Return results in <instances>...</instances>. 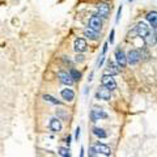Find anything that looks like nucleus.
Here are the masks:
<instances>
[{
  "label": "nucleus",
  "instance_id": "f257e3e1",
  "mask_svg": "<svg viewBox=\"0 0 157 157\" xmlns=\"http://www.w3.org/2000/svg\"><path fill=\"white\" fill-rule=\"evenodd\" d=\"M101 84H102V86L106 88V89L110 90V92L114 90L117 88V82H115L114 78H113V76H110V75H104V76H102Z\"/></svg>",
  "mask_w": 157,
  "mask_h": 157
},
{
  "label": "nucleus",
  "instance_id": "f03ea898",
  "mask_svg": "<svg viewBox=\"0 0 157 157\" xmlns=\"http://www.w3.org/2000/svg\"><path fill=\"white\" fill-rule=\"evenodd\" d=\"M140 59L141 58H140V51L139 50H130L128 52H127V55H126V60L131 66L137 64Z\"/></svg>",
  "mask_w": 157,
  "mask_h": 157
},
{
  "label": "nucleus",
  "instance_id": "7ed1b4c3",
  "mask_svg": "<svg viewBox=\"0 0 157 157\" xmlns=\"http://www.w3.org/2000/svg\"><path fill=\"white\" fill-rule=\"evenodd\" d=\"M88 28L92 29L93 32L100 33L101 28H102V21H101V18L98 17L97 14H94V16H92V17H90V20H89V24H88Z\"/></svg>",
  "mask_w": 157,
  "mask_h": 157
},
{
  "label": "nucleus",
  "instance_id": "20e7f679",
  "mask_svg": "<svg viewBox=\"0 0 157 157\" xmlns=\"http://www.w3.org/2000/svg\"><path fill=\"white\" fill-rule=\"evenodd\" d=\"M135 33L137 34V36L139 37H141V38H145L147 36H148V34L151 33V29H149V26L147 25L145 22H139L136 25V28H135Z\"/></svg>",
  "mask_w": 157,
  "mask_h": 157
},
{
  "label": "nucleus",
  "instance_id": "39448f33",
  "mask_svg": "<svg viewBox=\"0 0 157 157\" xmlns=\"http://www.w3.org/2000/svg\"><path fill=\"white\" fill-rule=\"evenodd\" d=\"M115 60H117V66L121 68H124L127 66V60H126V54L122 48H117L115 50Z\"/></svg>",
  "mask_w": 157,
  "mask_h": 157
},
{
  "label": "nucleus",
  "instance_id": "423d86ee",
  "mask_svg": "<svg viewBox=\"0 0 157 157\" xmlns=\"http://www.w3.org/2000/svg\"><path fill=\"white\" fill-rule=\"evenodd\" d=\"M106 118H107V114L101 109H93L90 111V121L92 122H97L100 119H106Z\"/></svg>",
  "mask_w": 157,
  "mask_h": 157
},
{
  "label": "nucleus",
  "instance_id": "0eeeda50",
  "mask_svg": "<svg viewBox=\"0 0 157 157\" xmlns=\"http://www.w3.org/2000/svg\"><path fill=\"white\" fill-rule=\"evenodd\" d=\"M94 148V151H96V153H101V155H104V156H110L111 155V149H110V147H107L106 144H104V143H98L93 147Z\"/></svg>",
  "mask_w": 157,
  "mask_h": 157
},
{
  "label": "nucleus",
  "instance_id": "6e6552de",
  "mask_svg": "<svg viewBox=\"0 0 157 157\" xmlns=\"http://www.w3.org/2000/svg\"><path fill=\"white\" fill-rule=\"evenodd\" d=\"M97 12H98V14H100L101 17L107 18V16H109V13H110V6L107 3H100L97 6Z\"/></svg>",
  "mask_w": 157,
  "mask_h": 157
},
{
  "label": "nucleus",
  "instance_id": "1a4fd4ad",
  "mask_svg": "<svg viewBox=\"0 0 157 157\" xmlns=\"http://www.w3.org/2000/svg\"><path fill=\"white\" fill-rule=\"evenodd\" d=\"M73 47H75L76 52H84L86 51V41L84 38H76L75 43H73Z\"/></svg>",
  "mask_w": 157,
  "mask_h": 157
},
{
  "label": "nucleus",
  "instance_id": "9d476101",
  "mask_svg": "<svg viewBox=\"0 0 157 157\" xmlns=\"http://www.w3.org/2000/svg\"><path fill=\"white\" fill-rule=\"evenodd\" d=\"M110 97H111L110 90H107L106 88H104V86H101L100 89L97 90V93H96V98H98V100L109 101V100H110Z\"/></svg>",
  "mask_w": 157,
  "mask_h": 157
},
{
  "label": "nucleus",
  "instance_id": "9b49d317",
  "mask_svg": "<svg viewBox=\"0 0 157 157\" xmlns=\"http://www.w3.org/2000/svg\"><path fill=\"white\" fill-rule=\"evenodd\" d=\"M58 77L60 78V82H63L64 85H72V84H73L72 78H71V76H70V73L66 72V71H59Z\"/></svg>",
  "mask_w": 157,
  "mask_h": 157
},
{
  "label": "nucleus",
  "instance_id": "f8f14e48",
  "mask_svg": "<svg viewBox=\"0 0 157 157\" xmlns=\"http://www.w3.org/2000/svg\"><path fill=\"white\" fill-rule=\"evenodd\" d=\"M50 130L52 132H60L62 131V123L59 118H51L50 119Z\"/></svg>",
  "mask_w": 157,
  "mask_h": 157
},
{
  "label": "nucleus",
  "instance_id": "ddd939ff",
  "mask_svg": "<svg viewBox=\"0 0 157 157\" xmlns=\"http://www.w3.org/2000/svg\"><path fill=\"white\" fill-rule=\"evenodd\" d=\"M118 73H119V68H118V66L115 64L114 62L109 60V62H107L106 75H110V76H113V75H118Z\"/></svg>",
  "mask_w": 157,
  "mask_h": 157
},
{
  "label": "nucleus",
  "instance_id": "4468645a",
  "mask_svg": "<svg viewBox=\"0 0 157 157\" xmlns=\"http://www.w3.org/2000/svg\"><path fill=\"white\" fill-rule=\"evenodd\" d=\"M60 96H62V98L64 101H72L73 98H75V92H73L72 89H68V88H66V89H62V92H60Z\"/></svg>",
  "mask_w": 157,
  "mask_h": 157
},
{
  "label": "nucleus",
  "instance_id": "2eb2a0df",
  "mask_svg": "<svg viewBox=\"0 0 157 157\" xmlns=\"http://www.w3.org/2000/svg\"><path fill=\"white\" fill-rule=\"evenodd\" d=\"M147 20L149 21V24L152 25V28L156 30V26H157V12L156 11H152L147 14Z\"/></svg>",
  "mask_w": 157,
  "mask_h": 157
},
{
  "label": "nucleus",
  "instance_id": "dca6fc26",
  "mask_svg": "<svg viewBox=\"0 0 157 157\" xmlns=\"http://www.w3.org/2000/svg\"><path fill=\"white\" fill-rule=\"evenodd\" d=\"M84 36L88 37V38H90V39H98L100 34H98L97 32H93L92 29H89V28H86L85 30H84Z\"/></svg>",
  "mask_w": 157,
  "mask_h": 157
},
{
  "label": "nucleus",
  "instance_id": "f3484780",
  "mask_svg": "<svg viewBox=\"0 0 157 157\" xmlns=\"http://www.w3.org/2000/svg\"><path fill=\"white\" fill-rule=\"evenodd\" d=\"M93 134H94L97 137H100V139H105V137L107 136L105 130L100 128V127H93Z\"/></svg>",
  "mask_w": 157,
  "mask_h": 157
},
{
  "label": "nucleus",
  "instance_id": "a211bd4d",
  "mask_svg": "<svg viewBox=\"0 0 157 157\" xmlns=\"http://www.w3.org/2000/svg\"><path fill=\"white\" fill-rule=\"evenodd\" d=\"M70 76L72 78V81H80L81 73L78 72L77 70H75V68H71V70H70Z\"/></svg>",
  "mask_w": 157,
  "mask_h": 157
},
{
  "label": "nucleus",
  "instance_id": "6ab92c4d",
  "mask_svg": "<svg viewBox=\"0 0 157 157\" xmlns=\"http://www.w3.org/2000/svg\"><path fill=\"white\" fill-rule=\"evenodd\" d=\"M43 100L47 101V102H51V104H54V105H62L60 101H58L56 98H54V97L50 96V94H43Z\"/></svg>",
  "mask_w": 157,
  "mask_h": 157
},
{
  "label": "nucleus",
  "instance_id": "aec40b11",
  "mask_svg": "<svg viewBox=\"0 0 157 157\" xmlns=\"http://www.w3.org/2000/svg\"><path fill=\"white\" fill-rule=\"evenodd\" d=\"M59 155H60L62 157H71V155H70V149H68V148H64V147H60V148H59Z\"/></svg>",
  "mask_w": 157,
  "mask_h": 157
},
{
  "label": "nucleus",
  "instance_id": "412c9836",
  "mask_svg": "<svg viewBox=\"0 0 157 157\" xmlns=\"http://www.w3.org/2000/svg\"><path fill=\"white\" fill-rule=\"evenodd\" d=\"M145 41L148 45H155V41H156V33H153V36L152 34H148V36L145 37Z\"/></svg>",
  "mask_w": 157,
  "mask_h": 157
},
{
  "label": "nucleus",
  "instance_id": "4be33fe9",
  "mask_svg": "<svg viewBox=\"0 0 157 157\" xmlns=\"http://www.w3.org/2000/svg\"><path fill=\"white\" fill-rule=\"evenodd\" d=\"M122 9H123V7H119L118 8V13H117V18H115V21L117 22H119V20H121V16H122Z\"/></svg>",
  "mask_w": 157,
  "mask_h": 157
},
{
  "label": "nucleus",
  "instance_id": "5701e85b",
  "mask_svg": "<svg viewBox=\"0 0 157 157\" xmlns=\"http://www.w3.org/2000/svg\"><path fill=\"white\" fill-rule=\"evenodd\" d=\"M114 34H115V30L113 29V30L110 32V37H109V42L107 43H114Z\"/></svg>",
  "mask_w": 157,
  "mask_h": 157
},
{
  "label": "nucleus",
  "instance_id": "b1692460",
  "mask_svg": "<svg viewBox=\"0 0 157 157\" xmlns=\"http://www.w3.org/2000/svg\"><path fill=\"white\" fill-rule=\"evenodd\" d=\"M75 60H76L77 63H81V62H84V55H81V54H77Z\"/></svg>",
  "mask_w": 157,
  "mask_h": 157
},
{
  "label": "nucleus",
  "instance_id": "393cba45",
  "mask_svg": "<svg viewBox=\"0 0 157 157\" xmlns=\"http://www.w3.org/2000/svg\"><path fill=\"white\" fill-rule=\"evenodd\" d=\"M80 127H77L76 128V132H75V140H78V137H80Z\"/></svg>",
  "mask_w": 157,
  "mask_h": 157
},
{
  "label": "nucleus",
  "instance_id": "a878e982",
  "mask_svg": "<svg viewBox=\"0 0 157 157\" xmlns=\"http://www.w3.org/2000/svg\"><path fill=\"white\" fill-rule=\"evenodd\" d=\"M107 45H109V43H107V42H106L105 45H104V54H105V52H106V50H107Z\"/></svg>",
  "mask_w": 157,
  "mask_h": 157
},
{
  "label": "nucleus",
  "instance_id": "bb28decb",
  "mask_svg": "<svg viewBox=\"0 0 157 157\" xmlns=\"http://www.w3.org/2000/svg\"><path fill=\"white\" fill-rule=\"evenodd\" d=\"M80 157H84V148H81L80 151Z\"/></svg>",
  "mask_w": 157,
  "mask_h": 157
},
{
  "label": "nucleus",
  "instance_id": "cd10ccee",
  "mask_svg": "<svg viewBox=\"0 0 157 157\" xmlns=\"http://www.w3.org/2000/svg\"><path fill=\"white\" fill-rule=\"evenodd\" d=\"M92 80H93V72L89 75V78H88V81H92Z\"/></svg>",
  "mask_w": 157,
  "mask_h": 157
},
{
  "label": "nucleus",
  "instance_id": "c85d7f7f",
  "mask_svg": "<svg viewBox=\"0 0 157 157\" xmlns=\"http://www.w3.org/2000/svg\"><path fill=\"white\" fill-rule=\"evenodd\" d=\"M70 143H71V136H68V137H67V144L70 145Z\"/></svg>",
  "mask_w": 157,
  "mask_h": 157
},
{
  "label": "nucleus",
  "instance_id": "c756f323",
  "mask_svg": "<svg viewBox=\"0 0 157 157\" xmlns=\"http://www.w3.org/2000/svg\"><path fill=\"white\" fill-rule=\"evenodd\" d=\"M127 2H130V3H132V2H135V0H127Z\"/></svg>",
  "mask_w": 157,
  "mask_h": 157
}]
</instances>
